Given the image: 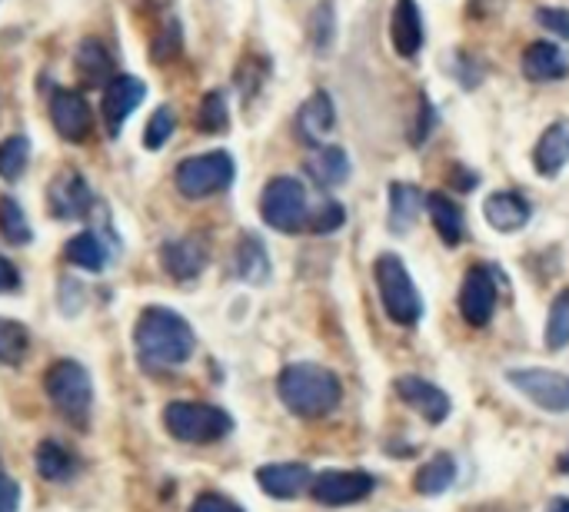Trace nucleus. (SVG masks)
<instances>
[{"label":"nucleus","mask_w":569,"mask_h":512,"mask_svg":"<svg viewBox=\"0 0 569 512\" xmlns=\"http://www.w3.org/2000/svg\"><path fill=\"white\" fill-rule=\"evenodd\" d=\"M133 347L147 370H177L190 360L193 327L170 307H147L133 327Z\"/></svg>","instance_id":"obj_1"},{"label":"nucleus","mask_w":569,"mask_h":512,"mask_svg":"<svg viewBox=\"0 0 569 512\" xmlns=\"http://www.w3.org/2000/svg\"><path fill=\"white\" fill-rule=\"evenodd\" d=\"M280 403L300 420H320L343 400V386L333 370L320 363H290L277 380Z\"/></svg>","instance_id":"obj_2"},{"label":"nucleus","mask_w":569,"mask_h":512,"mask_svg":"<svg viewBox=\"0 0 569 512\" xmlns=\"http://www.w3.org/2000/svg\"><path fill=\"white\" fill-rule=\"evenodd\" d=\"M373 273H377V290H380L387 317L400 327H417L423 320V297L407 263L397 253H380Z\"/></svg>","instance_id":"obj_3"},{"label":"nucleus","mask_w":569,"mask_h":512,"mask_svg":"<svg viewBox=\"0 0 569 512\" xmlns=\"http://www.w3.org/2000/svg\"><path fill=\"white\" fill-rule=\"evenodd\" d=\"M163 426L173 440L190 446H207L233 433V420L227 410L210 403H187V400H173L163 406Z\"/></svg>","instance_id":"obj_4"},{"label":"nucleus","mask_w":569,"mask_h":512,"mask_svg":"<svg viewBox=\"0 0 569 512\" xmlns=\"http://www.w3.org/2000/svg\"><path fill=\"white\" fill-rule=\"evenodd\" d=\"M260 217L280 233H303L310 220V200L297 177H273L260 193Z\"/></svg>","instance_id":"obj_5"},{"label":"nucleus","mask_w":569,"mask_h":512,"mask_svg":"<svg viewBox=\"0 0 569 512\" xmlns=\"http://www.w3.org/2000/svg\"><path fill=\"white\" fill-rule=\"evenodd\" d=\"M43 390L47 400L73 423H83L93 403V383L90 373L77 363V360H57L47 373H43Z\"/></svg>","instance_id":"obj_6"},{"label":"nucleus","mask_w":569,"mask_h":512,"mask_svg":"<svg viewBox=\"0 0 569 512\" xmlns=\"http://www.w3.org/2000/svg\"><path fill=\"white\" fill-rule=\"evenodd\" d=\"M237 177V167H233V157L223 153V150H213V153H203V157H187L180 160L173 180H177V190L187 197V200H203V197H213L220 190H227Z\"/></svg>","instance_id":"obj_7"},{"label":"nucleus","mask_w":569,"mask_h":512,"mask_svg":"<svg viewBox=\"0 0 569 512\" xmlns=\"http://www.w3.org/2000/svg\"><path fill=\"white\" fill-rule=\"evenodd\" d=\"M377 490V480L367 470H327L320 476H313V500L323 506H357L363 500H370V493Z\"/></svg>","instance_id":"obj_8"},{"label":"nucleus","mask_w":569,"mask_h":512,"mask_svg":"<svg viewBox=\"0 0 569 512\" xmlns=\"http://www.w3.org/2000/svg\"><path fill=\"white\" fill-rule=\"evenodd\" d=\"M510 386H517L527 400H533L540 410L569 413V377L557 370H510Z\"/></svg>","instance_id":"obj_9"},{"label":"nucleus","mask_w":569,"mask_h":512,"mask_svg":"<svg viewBox=\"0 0 569 512\" xmlns=\"http://www.w3.org/2000/svg\"><path fill=\"white\" fill-rule=\"evenodd\" d=\"M497 310V273L487 263H477L467 270L460 283V317L470 327H487Z\"/></svg>","instance_id":"obj_10"},{"label":"nucleus","mask_w":569,"mask_h":512,"mask_svg":"<svg viewBox=\"0 0 569 512\" xmlns=\"http://www.w3.org/2000/svg\"><path fill=\"white\" fill-rule=\"evenodd\" d=\"M393 390H397V396H400L413 413H420L430 426L447 423V416L453 413V403H450L447 390H440L437 383H430V380H423V377H397Z\"/></svg>","instance_id":"obj_11"},{"label":"nucleus","mask_w":569,"mask_h":512,"mask_svg":"<svg viewBox=\"0 0 569 512\" xmlns=\"http://www.w3.org/2000/svg\"><path fill=\"white\" fill-rule=\"evenodd\" d=\"M143 97H147V87H143V80H137V77H127V73H120V77H113L107 87H103V100H100V110H103V127H107V137H120V130H123V123H127V117L143 103Z\"/></svg>","instance_id":"obj_12"},{"label":"nucleus","mask_w":569,"mask_h":512,"mask_svg":"<svg viewBox=\"0 0 569 512\" xmlns=\"http://www.w3.org/2000/svg\"><path fill=\"white\" fill-rule=\"evenodd\" d=\"M50 120L67 143H83L93 130V113H90L87 100L63 87H57L50 93Z\"/></svg>","instance_id":"obj_13"},{"label":"nucleus","mask_w":569,"mask_h":512,"mask_svg":"<svg viewBox=\"0 0 569 512\" xmlns=\"http://www.w3.org/2000/svg\"><path fill=\"white\" fill-rule=\"evenodd\" d=\"M257 486L267 496L287 503V500L303 496L313 486V473L303 463H267V466L257 470Z\"/></svg>","instance_id":"obj_14"},{"label":"nucleus","mask_w":569,"mask_h":512,"mask_svg":"<svg viewBox=\"0 0 569 512\" xmlns=\"http://www.w3.org/2000/svg\"><path fill=\"white\" fill-rule=\"evenodd\" d=\"M47 200H50V213L57 220H77V217H87L93 197H90V187L80 173L73 170H63L60 177H53L50 190H47Z\"/></svg>","instance_id":"obj_15"},{"label":"nucleus","mask_w":569,"mask_h":512,"mask_svg":"<svg viewBox=\"0 0 569 512\" xmlns=\"http://www.w3.org/2000/svg\"><path fill=\"white\" fill-rule=\"evenodd\" d=\"M423 17H420V3L417 0H397L393 17H390V40L393 50L407 60H413L423 50Z\"/></svg>","instance_id":"obj_16"},{"label":"nucleus","mask_w":569,"mask_h":512,"mask_svg":"<svg viewBox=\"0 0 569 512\" xmlns=\"http://www.w3.org/2000/svg\"><path fill=\"white\" fill-rule=\"evenodd\" d=\"M483 217L493 230L500 233H517L530 223L533 210L527 203V197L513 193V190H500V193H490L487 203H483Z\"/></svg>","instance_id":"obj_17"},{"label":"nucleus","mask_w":569,"mask_h":512,"mask_svg":"<svg viewBox=\"0 0 569 512\" xmlns=\"http://www.w3.org/2000/svg\"><path fill=\"white\" fill-rule=\"evenodd\" d=\"M163 270L173 280H197L207 267V247L197 237H183V240H170L160 250Z\"/></svg>","instance_id":"obj_18"},{"label":"nucleus","mask_w":569,"mask_h":512,"mask_svg":"<svg viewBox=\"0 0 569 512\" xmlns=\"http://www.w3.org/2000/svg\"><path fill=\"white\" fill-rule=\"evenodd\" d=\"M533 163L543 177H557L563 167L569 163V117L550 123L543 130V137L537 140V150H533Z\"/></svg>","instance_id":"obj_19"},{"label":"nucleus","mask_w":569,"mask_h":512,"mask_svg":"<svg viewBox=\"0 0 569 512\" xmlns=\"http://www.w3.org/2000/svg\"><path fill=\"white\" fill-rule=\"evenodd\" d=\"M333 123H337V110H333L330 93H323V90H317V93L297 110V133H300L307 143H313V147H320V140L333 130Z\"/></svg>","instance_id":"obj_20"},{"label":"nucleus","mask_w":569,"mask_h":512,"mask_svg":"<svg viewBox=\"0 0 569 512\" xmlns=\"http://www.w3.org/2000/svg\"><path fill=\"white\" fill-rule=\"evenodd\" d=\"M523 73H527V80H533V83H550V80H563V77H567L569 63L557 43L537 40V43H530L527 53H523Z\"/></svg>","instance_id":"obj_21"},{"label":"nucleus","mask_w":569,"mask_h":512,"mask_svg":"<svg viewBox=\"0 0 569 512\" xmlns=\"http://www.w3.org/2000/svg\"><path fill=\"white\" fill-rule=\"evenodd\" d=\"M307 173L317 187L323 190H333V187H343L347 177H350V157L343 147H317L310 157H307Z\"/></svg>","instance_id":"obj_22"},{"label":"nucleus","mask_w":569,"mask_h":512,"mask_svg":"<svg viewBox=\"0 0 569 512\" xmlns=\"http://www.w3.org/2000/svg\"><path fill=\"white\" fill-rule=\"evenodd\" d=\"M427 213H430V220H433V227H437V233H440V240L447 247H460L463 243V237H467V217H463V207L453 197L430 193L427 197Z\"/></svg>","instance_id":"obj_23"},{"label":"nucleus","mask_w":569,"mask_h":512,"mask_svg":"<svg viewBox=\"0 0 569 512\" xmlns=\"http://www.w3.org/2000/svg\"><path fill=\"white\" fill-rule=\"evenodd\" d=\"M73 67H77V77L87 83V87H107L113 77V57L107 53V47L93 37L80 40L77 53H73Z\"/></svg>","instance_id":"obj_24"},{"label":"nucleus","mask_w":569,"mask_h":512,"mask_svg":"<svg viewBox=\"0 0 569 512\" xmlns=\"http://www.w3.org/2000/svg\"><path fill=\"white\" fill-rule=\"evenodd\" d=\"M233 267H237V277L260 287L267 283L270 277V257H267V247L257 233H243L237 240V250H233Z\"/></svg>","instance_id":"obj_25"},{"label":"nucleus","mask_w":569,"mask_h":512,"mask_svg":"<svg viewBox=\"0 0 569 512\" xmlns=\"http://www.w3.org/2000/svg\"><path fill=\"white\" fill-rule=\"evenodd\" d=\"M427 210V197L420 187L413 183H390V230L393 233H407L420 213Z\"/></svg>","instance_id":"obj_26"},{"label":"nucleus","mask_w":569,"mask_h":512,"mask_svg":"<svg viewBox=\"0 0 569 512\" xmlns=\"http://www.w3.org/2000/svg\"><path fill=\"white\" fill-rule=\"evenodd\" d=\"M33 463H37L40 480H47V483H67V480H73L77 470H80V466H77V456H73L63 443H57V440H43V443L37 446Z\"/></svg>","instance_id":"obj_27"},{"label":"nucleus","mask_w":569,"mask_h":512,"mask_svg":"<svg viewBox=\"0 0 569 512\" xmlns=\"http://www.w3.org/2000/svg\"><path fill=\"white\" fill-rule=\"evenodd\" d=\"M453 483H457V460L450 453H437L413 476V490L420 496H443Z\"/></svg>","instance_id":"obj_28"},{"label":"nucleus","mask_w":569,"mask_h":512,"mask_svg":"<svg viewBox=\"0 0 569 512\" xmlns=\"http://www.w3.org/2000/svg\"><path fill=\"white\" fill-rule=\"evenodd\" d=\"M63 257H67V263H73V267H80V270L100 273L103 263H107V247H103V240H100L97 233L83 230V233H77V237L67 240Z\"/></svg>","instance_id":"obj_29"},{"label":"nucleus","mask_w":569,"mask_h":512,"mask_svg":"<svg viewBox=\"0 0 569 512\" xmlns=\"http://www.w3.org/2000/svg\"><path fill=\"white\" fill-rule=\"evenodd\" d=\"M30 350V330L17 320L0 317V363L3 367H20Z\"/></svg>","instance_id":"obj_30"},{"label":"nucleus","mask_w":569,"mask_h":512,"mask_svg":"<svg viewBox=\"0 0 569 512\" xmlns=\"http://www.w3.org/2000/svg\"><path fill=\"white\" fill-rule=\"evenodd\" d=\"M0 233L13 247H23V243L33 240L30 220H27V213L20 210V203L13 197H0Z\"/></svg>","instance_id":"obj_31"},{"label":"nucleus","mask_w":569,"mask_h":512,"mask_svg":"<svg viewBox=\"0 0 569 512\" xmlns=\"http://www.w3.org/2000/svg\"><path fill=\"white\" fill-rule=\"evenodd\" d=\"M27 160H30V140L13 133L7 140H0V177L7 183H17L20 173L27 170Z\"/></svg>","instance_id":"obj_32"},{"label":"nucleus","mask_w":569,"mask_h":512,"mask_svg":"<svg viewBox=\"0 0 569 512\" xmlns=\"http://www.w3.org/2000/svg\"><path fill=\"white\" fill-rule=\"evenodd\" d=\"M547 350L560 353L569 347V287L557 293V300L550 303V317H547Z\"/></svg>","instance_id":"obj_33"},{"label":"nucleus","mask_w":569,"mask_h":512,"mask_svg":"<svg viewBox=\"0 0 569 512\" xmlns=\"http://www.w3.org/2000/svg\"><path fill=\"white\" fill-rule=\"evenodd\" d=\"M333 37H337V10L330 0H323L313 7V17H310V43L317 53H330Z\"/></svg>","instance_id":"obj_34"},{"label":"nucleus","mask_w":569,"mask_h":512,"mask_svg":"<svg viewBox=\"0 0 569 512\" xmlns=\"http://www.w3.org/2000/svg\"><path fill=\"white\" fill-rule=\"evenodd\" d=\"M197 123L203 133H223L230 127V107H227V97L220 90H210L203 93V103H200V113H197Z\"/></svg>","instance_id":"obj_35"},{"label":"nucleus","mask_w":569,"mask_h":512,"mask_svg":"<svg viewBox=\"0 0 569 512\" xmlns=\"http://www.w3.org/2000/svg\"><path fill=\"white\" fill-rule=\"evenodd\" d=\"M173 127H177V117H173L170 107L153 110L150 120H147V130H143V147H147V150H160V147L170 140Z\"/></svg>","instance_id":"obj_36"},{"label":"nucleus","mask_w":569,"mask_h":512,"mask_svg":"<svg viewBox=\"0 0 569 512\" xmlns=\"http://www.w3.org/2000/svg\"><path fill=\"white\" fill-rule=\"evenodd\" d=\"M343 220H347L343 207H340L337 200H323L317 210H310L307 230H310V233H333V230L343 227Z\"/></svg>","instance_id":"obj_37"},{"label":"nucleus","mask_w":569,"mask_h":512,"mask_svg":"<svg viewBox=\"0 0 569 512\" xmlns=\"http://www.w3.org/2000/svg\"><path fill=\"white\" fill-rule=\"evenodd\" d=\"M180 43H183L180 23H177V17H167V23H163L160 37H157V43H153V60H160V63L173 60V57L180 53Z\"/></svg>","instance_id":"obj_38"},{"label":"nucleus","mask_w":569,"mask_h":512,"mask_svg":"<svg viewBox=\"0 0 569 512\" xmlns=\"http://www.w3.org/2000/svg\"><path fill=\"white\" fill-rule=\"evenodd\" d=\"M440 123V113L433 110L430 97L420 93V113L413 117V127H410V143H427V137L433 133V127Z\"/></svg>","instance_id":"obj_39"},{"label":"nucleus","mask_w":569,"mask_h":512,"mask_svg":"<svg viewBox=\"0 0 569 512\" xmlns=\"http://www.w3.org/2000/svg\"><path fill=\"white\" fill-rule=\"evenodd\" d=\"M537 23L550 33H557L560 40H569V10L563 7H540L537 10Z\"/></svg>","instance_id":"obj_40"},{"label":"nucleus","mask_w":569,"mask_h":512,"mask_svg":"<svg viewBox=\"0 0 569 512\" xmlns=\"http://www.w3.org/2000/svg\"><path fill=\"white\" fill-rule=\"evenodd\" d=\"M190 512H243V506L233 503L223 493H203V496H197V503L190 506Z\"/></svg>","instance_id":"obj_41"},{"label":"nucleus","mask_w":569,"mask_h":512,"mask_svg":"<svg viewBox=\"0 0 569 512\" xmlns=\"http://www.w3.org/2000/svg\"><path fill=\"white\" fill-rule=\"evenodd\" d=\"M20 510V486L0 473V512H17Z\"/></svg>","instance_id":"obj_42"},{"label":"nucleus","mask_w":569,"mask_h":512,"mask_svg":"<svg viewBox=\"0 0 569 512\" xmlns=\"http://www.w3.org/2000/svg\"><path fill=\"white\" fill-rule=\"evenodd\" d=\"M20 290V273H17V267L7 260V257H0V293H17Z\"/></svg>","instance_id":"obj_43"},{"label":"nucleus","mask_w":569,"mask_h":512,"mask_svg":"<svg viewBox=\"0 0 569 512\" xmlns=\"http://www.w3.org/2000/svg\"><path fill=\"white\" fill-rule=\"evenodd\" d=\"M450 183H453L457 190H467V193H470V190H477L480 177H477L473 170H467V167H460V163H457V167L450 170Z\"/></svg>","instance_id":"obj_44"},{"label":"nucleus","mask_w":569,"mask_h":512,"mask_svg":"<svg viewBox=\"0 0 569 512\" xmlns=\"http://www.w3.org/2000/svg\"><path fill=\"white\" fill-rule=\"evenodd\" d=\"M547 512H569V500L567 496H557V500L547 506Z\"/></svg>","instance_id":"obj_45"},{"label":"nucleus","mask_w":569,"mask_h":512,"mask_svg":"<svg viewBox=\"0 0 569 512\" xmlns=\"http://www.w3.org/2000/svg\"><path fill=\"white\" fill-rule=\"evenodd\" d=\"M557 470H560L563 476H569V450L560 456V460H557Z\"/></svg>","instance_id":"obj_46"}]
</instances>
